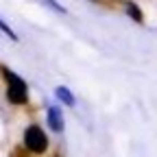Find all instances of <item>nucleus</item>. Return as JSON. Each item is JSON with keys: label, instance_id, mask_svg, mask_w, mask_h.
Masks as SVG:
<instances>
[{"label": "nucleus", "instance_id": "obj_2", "mask_svg": "<svg viewBox=\"0 0 157 157\" xmlns=\"http://www.w3.org/2000/svg\"><path fill=\"white\" fill-rule=\"evenodd\" d=\"M22 142H24L26 151H31V153H35V155H42V153H46V148H48V137H46L44 129L39 127V124H29V127L24 129Z\"/></svg>", "mask_w": 157, "mask_h": 157}, {"label": "nucleus", "instance_id": "obj_5", "mask_svg": "<svg viewBox=\"0 0 157 157\" xmlns=\"http://www.w3.org/2000/svg\"><path fill=\"white\" fill-rule=\"evenodd\" d=\"M124 13L133 20V22H137V24L144 22V13L140 11V7H137L135 2H131V0H124Z\"/></svg>", "mask_w": 157, "mask_h": 157}, {"label": "nucleus", "instance_id": "obj_1", "mask_svg": "<svg viewBox=\"0 0 157 157\" xmlns=\"http://www.w3.org/2000/svg\"><path fill=\"white\" fill-rule=\"evenodd\" d=\"M0 72H2L5 81H7V98L13 103V105H24L29 101V87L24 83V78H20L15 72H11L9 68H0Z\"/></svg>", "mask_w": 157, "mask_h": 157}, {"label": "nucleus", "instance_id": "obj_6", "mask_svg": "<svg viewBox=\"0 0 157 157\" xmlns=\"http://www.w3.org/2000/svg\"><path fill=\"white\" fill-rule=\"evenodd\" d=\"M0 31H2L5 35H9V37L13 39V42H17V35L13 33V29H11V26H7V22H5L2 17H0Z\"/></svg>", "mask_w": 157, "mask_h": 157}, {"label": "nucleus", "instance_id": "obj_3", "mask_svg": "<svg viewBox=\"0 0 157 157\" xmlns=\"http://www.w3.org/2000/svg\"><path fill=\"white\" fill-rule=\"evenodd\" d=\"M46 124L50 127V131L55 133H61L63 127H66V120H63V111L59 105H48L46 107Z\"/></svg>", "mask_w": 157, "mask_h": 157}, {"label": "nucleus", "instance_id": "obj_7", "mask_svg": "<svg viewBox=\"0 0 157 157\" xmlns=\"http://www.w3.org/2000/svg\"><path fill=\"white\" fill-rule=\"evenodd\" d=\"M44 2L52 9V11H57V13H61V15H66V7H61L59 2H55V0H44Z\"/></svg>", "mask_w": 157, "mask_h": 157}, {"label": "nucleus", "instance_id": "obj_4", "mask_svg": "<svg viewBox=\"0 0 157 157\" xmlns=\"http://www.w3.org/2000/svg\"><path fill=\"white\" fill-rule=\"evenodd\" d=\"M55 96L59 98V101H61L66 107H74L76 105V98H74V94L66 87V85H59L57 90H55Z\"/></svg>", "mask_w": 157, "mask_h": 157}]
</instances>
